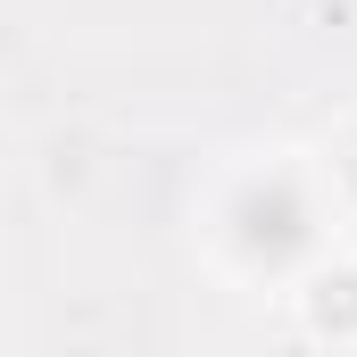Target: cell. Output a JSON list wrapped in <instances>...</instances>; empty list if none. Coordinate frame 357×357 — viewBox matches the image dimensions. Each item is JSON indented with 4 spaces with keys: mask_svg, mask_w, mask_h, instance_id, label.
I'll list each match as a JSON object with an SVG mask.
<instances>
[{
    "mask_svg": "<svg viewBox=\"0 0 357 357\" xmlns=\"http://www.w3.org/2000/svg\"><path fill=\"white\" fill-rule=\"evenodd\" d=\"M208 250L241 282H299L324 258V191L299 158H258L216 191Z\"/></svg>",
    "mask_w": 357,
    "mask_h": 357,
    "instance_id": "6da1fadb",
    "label": "cell"
},
{
    "mask_svg": "<svg viewBox=\"0 0 357 357\" xmlns=\"http://www.w3.org/2000/svg\"><path fill=\"white\" fill-rule=\"evenodd\" d=\"M349 191H357V158H349Z\"/></svg>",
    "mask_w": 357,
    "mask_h": 357,
    "instance_id": "7a4b0ae2",
    "label": "cell"
}]
</instances>
